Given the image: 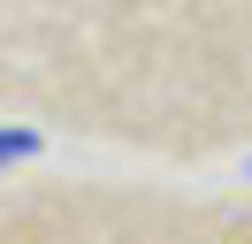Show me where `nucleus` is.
Instances as JSON below:
<instances>
[{"label": "nucleus", "instance_id": "nucleus-1", "mask_svg": "<svg viewBox=\"0 0 252 244\" xmlns=\"http://www.w3.org/2000/svg\"><path fill=\"white\" fill-rule=\"evenodd\" d=\"M23 152H31V137H23V130H16V137L0 130V168H8V160H23Z\"/></svg>", "mask_w": 252, "mask_h": 244}]
</instances>
